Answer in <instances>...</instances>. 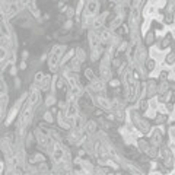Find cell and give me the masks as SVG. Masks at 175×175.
<instances>
[{
  "mask_svg": "<svg viewBox=\"0 0 175 175\" xmlns=\"http://www.w3.org/2000/svg\"><path fill=\"white\" fill-rule=\"evenodd\" d=\"M63 51H64V47H63V45H55V47L52 48L51 55H50V69L51 70H54L55 69V66L58 64L60 55H61V52Z\"/></svg>",
  "mask_w": 175,
  "mask_h": 175,
  "instance_id": "6da1fadb",
  "label": "cell"
},
{
  "mask_svg": "<svg viewBox=\"0 0 175 175\" xmlns=\"http://www.w3.org/2000/svg\"><path fill=\"white\" fill-rule=\"evenodd\" d=\"M52 158L55 162L58 163H64V158H66V152L61 147L60 143H54V152H52Z\"/></svg>",
  "mask_w": 175,
  "mask_h": 175,
  "instance_id": "7a4b0ae2",
  "label": "cell"
},
{
  "mask_svg": "<svg viewBox=\"0 0 175 175\" xmlns=\"http://www.w3.org/2000/svg\"><path fill=\"white\" fill-rule=\"evenodd\" d=\"M109 74H111V70H109V60H108V55L104 58L102 64H101V77L102 80H108L109 79Z\"/></svg>",
  "mask_w": 175,
  "mask_h": 175,
  "instance_id": "3957f363",
  "label": "cell"
},
{
  "mask_svg": "<svg viewBox=\"0 0 175 175\" xmlns=\"http://www.w3.org/2000/svg\"><path fill=\"white\" fill-rule=\"evenodd\" d=\"M96 10H98V1L96 0H90L89 3H88V7H86V18H93L95 16V13H96Z\"/></svg>",
  "mask_w": 175,
  "mask_h": 175,
  "instance_id": "277c9868",
  "label": "cell"
},
{
  "mask_svg": "<svg viewBox=\"0 0 175 175\" xmlns=\"http://www.w3.org/2000/svg\"><path fill=\"white\" fill-rule=\"evenodd\" d=\"M96 102H98V105H99L101 108H105V109H109V108H111V102H109L108 99H104L102 96H98V98H96Z\"/></svg>",
  "mask_w": 175,
  "mask_h": 175,
  "instance_id": "5b68a950",
  "label": "cell"
},
{
  "mask_svg": "<svg viewBox=\"0 0 175 175\" xmlns=\"http://www.w3.org/2000/svg\"><path fill=\"white\" fill-rule=\"evenodd\" d=\"M92 89L93 90H102L104 89V82L102 80H92Z\"/></svg>",
  "mask_w": 175,
  "mask_h": 175,
  "instance_id": "8992f818",
  "label": "cell"
},
{
  "mask_svg": "<svg viewBox=\"0 0 175 175\" xmlns=\"http://www.w3.org/2000/svg\"><path fill=\"white\" fill-rule=\"evenodd\" d=\"M76 52H77V57H76V60H79L80 63H82V61H85V57H86V55H85V51L79 48V50H76Z\"/></svg>",
  "mask_w": 175,
  "mask_h": 175,
  "instance_id": "52a82bcc",
  "label": "cell"
},
{
  "mask_svg": "<svg viewBox=\"0 0 175 175\" xmlns=\"http://www.w3.org/2000/svg\"><path fill=\"white\" fill-rule=\"evenodd\" d=\"M152 137H153V141H155V143H159V141H160V133H159V131L152 133Z\"/></svg>",
  "mask_w": 175,
  "mask_h": 175,
  "instance_id": "ba28073f",
  "label": "cell"
},
{
  "mask_svg": "<svg viewBox=\"0 0 175 175\" xmlns=\"http://www.w3.org/2000/svg\"><path fill=\"white\" fill-rule=\"evenodd\" d=\"M166 63H168L169 66H172V63H174V55H172V52L168 54V57H166Z\"/></svg>",
  "mask_w": 175,
  "mask_h": 175,
  "instance_id": "9c48e42d",
  "label": "cell"
},
{
  "mask_svg": "<svg viewBox=\"0 0 175 175\" xmlns=\"http://www.w3.org/2000/svg\"><path fill=\"white\" fill-rule=\"evenodd\" d=\"M83 7V0H80L79 1V4H77V9H76V15H80V9Z\"/></svg>",
  "mask_w": 175,
  "mask_h": 175,
  "instance_id": "30bf717a",
  "label": "cell"
},
{
  "mask_svg": "<svg viewBox=\"0 0 175 175\" xmlns=\"http://www.w3.org/2000/svg\"><path fill=\"white\" fill-rule=\"evenodd\" d=\"M16 10H18L16 4H13V6H10V7H9V13H10V15H15V13H16Z\"/></svg>",
  "mask_w": 175,
  "mask_h": 175,
  "instance_id": "8fae6325",
  "label": "cell"
},
{
  "mask_svg": "<svg viewBox=\"0 0 175 175\" xmlns=\"http://www.w3.org/2000/svg\"><path fill=\"white\" fill-rule=\"evenodd\" d=\"M42 79H44V74H42V73H36L35 80H36V82H39V80H42Z\"/></svg>",
  "mask_w": 175,
  "mask_h": 175,
  "instance_id": "7c38bea8",
  "label": "cell"
},
{
  "mask_svg": "<svg viewBox=\"0 0 175 175\" xmlns=\"http://www.w3.org/2000/svg\"><path fill=\"white\" fill-rule=\"evenodd\" d=\"M44 118H45V120H48V121H52L51 114H50V112H45V114H44Z\"/></svg>",
  "mask_w": 175,
  "mask_h": 175,
  "instance_id": "4fadbf2b",
  "label": "cell"
},
{
  "mask_svg": "<svg viewBox=\"0 0 175 175\" xmlns=\"http://www.w3.org/2000/svg\"><path fill=\"white\" fill-rule=\"evenodd\" d=\"M20 3L26 6V4H31V0H20Z\"/></svg>",
  "mask_w": 175,
  "mask_h": 175,
  "instance_id": "5bb4252c",
  "label": "cell"
}]
</instances>
